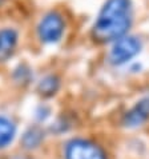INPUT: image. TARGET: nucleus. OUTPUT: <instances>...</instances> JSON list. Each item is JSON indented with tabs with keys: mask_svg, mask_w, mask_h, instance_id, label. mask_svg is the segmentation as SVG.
<instances>
[{
	"mask_svg": "<svg viewBox=\"0 0 149 159\" xmlns=\"http://www.w3.org/2000/svg\"><path fill=\"white\" fill-rule=\"evenodd\" d=\"M132 23V0H105L92 25V38L99 43H112L128 34Z\"/></svg>",
	"mask_w": 149,
	"mask_h": 159,
	"instance_id": "f257e3e1",
	"label": "nucleus"
},
{
	"mask_svg": "<svg viewBox=\"0 0 149 159\" xmlns=\"http://www.w3.org/2000/svg\"><path fill=\"white\" fill-rule=\"evenodd\" d=\"M67 27L68 21L63 10L51 7L39 16L35 24V35L43 46H55L64 39Z\"/></svg>",
	"mask_w": 149,
	"mask_h": 159,
	"instance_id": "f03ea898",
	"label": "nucleus"
},
{
	"mask_svg": "<svg viewBox=\"0 0 149 159\" xmlns=\"http://www.w3.org/2000/svg\"><path fill=\"white\" fill-rule=\"evenodd\" d=\"M143 48L141 40L134 35H124L112 42V47L108 54L109 63L113 66H122L136 58Z\"/></svg>",
	"mask_w": 149,
	"mask_h": 159,
	"instance_id": "7ed1b4c3",
	"label": "nucleus"
},
{
	"mask_svg": "<svg viewBox=\"0 0 149 159\" xmlns=\"http://www.w3.org/2000/svg\"><path fill=\"white\" fill-rule=\"evenodd\" d=\"M65 159H107L104 150L88 139H72L65 144Z\"/></svg>",
	"mask_w": 149,
	"mask_h": 159,
	"instance_id": "20e7f679",
	"label": "nucleus"
},
{
	"mask_svg": "<svg viewBox=\"0 0 149 159\" xmlns=\"http://www.w3.org/2000/svg\"><path fill=\"white\" fill-rule=\"evenodd\" d=\"M20 39L21 32L16 25H0V66L8 63L16 55Z\"/></svg>",
	"mask_w": 149,
	"mask_h": 159,
	"instance_id": "39448f33",
	"label": "nucleus"
},
{
	"mask_svg": "<svg viewBox=\"0 0 149 159\" xmlns=\"http://www.w3.org/2000/svg\"><path fill=\"white\" fill-rule=\"evenodd\" d=\"M149 118V98L141 99L125 114L122 123L126 127H137Z\"/></svg>",
	"mask_w": 149,
	"mask_h": 159,
	"instance_id": "423d86ee",
	"label": "nucleus"
},
{
	"mask_svg": "<svg viewBox=\"0 0 149 159\" xmlns=\"http://www.w3.org/2000/svg\"><path fill=\"white\" fill-rule=\"evenodd\" d=\"M59 88H60V79L56 75L51 74L44 76L37 83L36 90L44 98H51V96H53L59 91Z\"/></svg>",
	"mask_w": 149,
	"mask_h": 159,
	"instance_id": "0eeeda50",
	"label": "nucleus"
},
{
	"mask_svg": "<svg viewBox=\"0 0 149 159\" xmlns=\"http://www.w3.org/2000/svg\"><path fill=\"white\" fill-rule=\"evenodd\" d=\"M16 135V126L10 119L0 116V150L8 147Z\"/></svg>",
	"mask_w": 149,
	"mask_h": 159,
	"instance_id": "6e6552de",
	"label": "nucleus"
},
{
	"mask_svg": "<svg viewBox=\"0 0 149 159\" xmlns=\"http://www.w3.org/2000/svg\"><path fill=\"white\" fill-rule=\"evenodd\" d=\"M43 136H44V134L39 127H31L28 131H25L21 142H23V146L25 148H35L40 144Z\"/></svg>",
	"mask_w": 149,
	"mask_h": 159,
	"instance_id": "1a4fd4ad",
	"label": "nucleus"
},
{
	"mask_svg": "<svg viewBox=\"0 0 149 159\" xmlns=\"http://www.w3.org/2000/svg\"><path fill=\"white\" fill-rule=\"evenodd\" d=\"M31 76H32V71L27 63H20L14 70V79L19 83H28Z\"/></svg>",
	"mask_w": 149,
	"mask_h": 159,
	"instance_id": "9d476101",
	"label": "nucleus"
},
{
	"mask_svg": "<svg viewBox=\"0 0 149 159\" xmlns=\"http://www.w3.org/2000/svg\"><path fill=\"white\" fill-rule=\"evenodd\" d=\"M8 2H10V0H0V10L6 7V4H7Z\"/></svg>",
	"mask_w": 149,
	"mask_h": 159,
	"instance_id": "9b49d317",
	"label": "nucleus"
}]
</instances>
